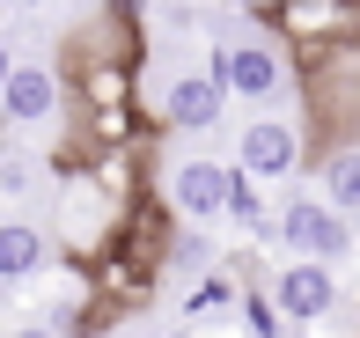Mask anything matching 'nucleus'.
Returning a JSON list of instances; mask_svg holds the SVG:
<instances>
[{
	"label": "nucleus",
	"instance_id": "nucleus-1",
	"mask_svg": "<svg viewBox=\"0 0 360 338\" xmlns=\"http://www.w3.org/2000/svg\"><path fill=\"white\" fill-rule=\"evenodd\" d=\"M272 243L287 257H323V265H338V257L360 250V235H353V214H338L323 191H294L280 214H272Z\"/></svg>",
	"mask_w": 360,
	"mask_h": 338
},
{
	"label": "nucleus",
	"instance_id": "nucleus-2",
	"mask_svg": "<svg viewBox=\"0 0 360 338\" xmlns=\"http://www.w3.org/2000/svg\"><path fill=\"white\" fill-rule=\"evenodd\" d=\"M236 162H214V155H184V162L169 169V206L176 221H191V228H214L228 221V199H236Z\"/></svg>",
	"mask_w": 360,
	"mask_h": 338
},
{
	"label": "nucleus",
	"instance_id": "nucleus-3",
	"mask_svg": "<svg viewBox=\"0 0 360 338\" xmlns=\"http://www.w3.org/2000/svg\"><path fill=\"white\" fill-rule=\"evenodd\" d=\"M214 74L228 82V96H243V103H272V96H287V52L265 44V37L221 44V52H214Z\"/></svg>",
	"mask_w": 360,
	"mask_h": 338
},
{
	"label": "nucleus",
	"instance_id": "nucleus-4",
	"mask_svg": "<svg viewBox=\"0 0 360 338\" xmlns=\"http://www.w3.org/2000/svg\"><path fill=\"white\" fill-rule=\"evenodd\" d=\"M272 301L287 309V324H323V316L338 309V265H323V257H287V265L272 272Z\"/></svg>",
	"mask_w": 360,
	"mask_h": 338
},
{
	"label": "nucleus",
	"instance_id": "nucleus-5",
	"mask_svg": "<svg viewBox=\"0 0 360 338\" xmlns=\"http://www.w3.org/2000/svg\"><path fill=\"white\" fill-rule=\"evenodd\" d=\"M236 162L257 176V184H272V176H294L302 169V125H287V118H250L236 133Z\"/></svg>",
	"mask_w": 360,
	"mask_h": 338
},
{
	"label": "nucleus",
	"instance_id": "nucleus-6",
	"mask_svg": "<svg viewBox=\"0 0 360 338\" xmlns=\"http://www.w3.org/2000/svg\"><path fill=\"white\" fill-rule=\"evenodd\" d=\"M221 110H228V82L214 67H191V74H176V82L162 89V118H169L176 133H214Z\"/></svg>",
	"mask_w": 360,
	"mask_h": 338
},
{
	"label": "nucleus",
	"instance_id": "nucleus-7",
	"mask_svg": "<svg viewBox=\"0 0 360 338\" xmlns=\"http://www.w3.org/2000/svg\"><path fill=\"white\" fill-rule=\"evenodd\" d=\"M59 110V74L52 67H15L8 89H0V118L15 125V133H30V125H44Z\"/></svg>",
	"mask_w": 360,
	"mask_h": 338
},
{
	"label": "nucleus",
	"instance_id": "nucleus-8",
	"mask_svg": "<svg viewBox=\"0 0 360 338\" xmlns=\"http://www.w3.org/2000/svg\"><path fill=\"white\" fill-rule=\"evenodd\" d=\"M52 265V243L30 221H0V280H37Z\"/></svg>",
	"mask_w": 360,
	"mask_h": 338
},
{
	"label": "nucleus",
	"instance_id": "nucleus-9",
	"mask_svg": "<svg viewBox=\"0 0 360 338\" xmlns=\"http://www.w3.org/2000/svg\"><path fill=\"white\" fill-rule=\"evenodd\" d=\"M316 184H323V199H331L338 214L360 221V140H346V148L323 155V162H316Z\"/></svg>",
	"mask_w": 360,
	"mask_h": 338
},
{
	"label": "nucleus",
	"instance_id": "nucleus-10",
	"mask_svg": "<svg viewBox=\"0 0 360 338\" xmlns=\"http://www.w3.org/2000/svg\"><path fill=\"white\" fill-rule=\"evenodd\" d=\"M228 301H243V294H236V280H228V272H206V280L184 294V316H191V324H206V316H221Z\"/></svg>",
	"mask_w": 360,
	"mask_h": 338
},
{
	"label": "nucleus",
	"instance_id": "nucleus-11",
	"mask_svg": "<svg viewBox=\"0 0 360 338\" xmlns=\"http://www.w3.org/2000/svg\"><path fill=\"white\" fill-rule=\"evenodd\" d=\"M22 191H37V162L30 155H0V199H22Z\"/></svg>",
	"mask_w": 360,
	"mask_h": 338
},
{
	"label": "nucleus",
	"instance_id": "nucleus-12",
	"mask_svg": "<svg viewBox=\"0 0 360 338\" xmlns=\"http://www.w3.org/2000/svg\"><path fill=\"white\" fill-rule=\"evenodd\" d=\"M169 265H176V272H206V265H214V243H206V235H199V228H191V235H184V243H176V250H169Z\"/></svg>",
	"mask_w": 360,
	"mask_h": 338
},
{
	"label": "nucleus",
	"instance_id": "nucleus-13",
	"mask_svg": "<svg viewBox=\"0 0 360 338\" xmlns=\"http://www.w3.org/2000/svg\"><path fill=\"white\" fill-rule=\"evenodd\" d=\"M8 338H59V331H52V324H15Z\"/></svg>",
	"mask_w": 360,
	"mask_h": 338
},
{
	"label": "nucleus",
	"instance_id": "nucleus-14",
	"mask_svg": "<svg viewBox=\"0 0 360 338\" xmlns=\"http://www.w3.org/2000/svg\"><path fill=\"white\" fill-rule=\"evenodd\" d=\"M8 74H15V52H8V44H0V89H8Z\"/></svg>",
	"mask_w": 360,
	"mask_h": 338
},
{
	"label": "nucleus",
	"instance_id": "nucleus-15",
	"mask_svg": "<svg viewBox=\"0 0 360 338\" xmlns=\"http://www.w3.org/2000/svg\"><path fill=\"white\" fill-rule=\"evenodd\" d=\"M280 8H331V0H280Z\"/></svg>",
	"mask_w": 360,
	"mask_h": 338
},
{
	"label": "nucleus",
	"instance_id": "nucleus-16",
	"mask_svg": "<svg viewBox=\"0 0 360 338\" xmlns=\"http://www.w3.org/2000/svg\"><path fill=\"white\" fill-rule=\"evenodd\" d=\"M250 338H265V331H250Z\"/></svg>",
	"mask_w": 360,
	"mask_h": 338
},
{
	"label": "nucleus",
	"instance_id": "nucleus-17",
	"mask_svg": "<svg viewBox=\"0 0 360 338\" xmlns=\"http://www.w3.org/2000/svg\"><path fill=\"white\" fill-rule=\"evenodd\" d=\"M176 338H184V331H176Z\"/></svg>",
	"mask_w": 360,
	"mask_h": 338
},
{
	"label": "nucleus",
	"instance_id": "nucleus-18",
	"mask_svg": "<svg viewBox=\"0 0 360 338\" xmlns=\"http://www.w3.org/2000/svg\"><path fill=\"white\" fill-rule=\"evenodd\" d=\"M353 257H360V250H353Z\"/></svg>",
	"mask_w": 360,
	"mask_h": 338
}]
</instances>
